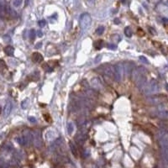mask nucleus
I'll return each mask as SVG.
<instances>
[{"mask_svg": "<svg viewBox=\"0 0 168 168\" xmlns=\"http://www.w3.org/2000/svg\"><path fill=\"white\" fill-rule=\"evenodd\" d=\"M144 90L145 94H153L158 92L159 90V84L155 80H151L149 83H146L142 88Z\"/></svg>", "mask_w": 168, "mask_h": 168, "instance_id": "1", "label": "nucleus"}, {"mask_svg": "<svg viewBox=\"0 0 168 168\" xmlns=\"http://www.w3.org/2000/svg\"><path fill=\"white\" fill-rule=\"evenodd\" d=\"M161 145L162 148L163 155L165 160H167V149H168V136L167 132H162L161 135Z\"/></svg>", "mask_w": 168, "mask_h": 168, "instance_id": "2", "label": "nucleus"}, {"mask_svg": "<svg viewBox=\"0 0 168 168\" xmlns=\"http://www.w3.org/2000/svg\"><path fill=\"white\" fill-rule=\"evenodd\" d=\"M92 19L88 14H83L80 17V25L83 30H87L91 25Z\"/></svg>", "mask_w": 168, "mask_h": 168, "instance_id": "3", "label": "nucleus"}, {"mask_svg": "<svg viewBox=\"0 0 168 168\" xmlns=\"http://www.w3.org/2000/svg\"><path fill=\"white\" fill-rule=\"evenodd\" d=\"M123 71H124V67L121 63H117L114 67V77L117 82L121 81Z\"/></svg>", "mask_w": 168, "mask_h": 168, "instance_id": "4", "label": "nucleus"}, {"mask_svg": "<svg viewBox=\"0 0 168 168\" xmlns=\"http://www.w3.org/2000/svg\"><path fill=\"white\" fill-rule=\"evenodd\" d=\"M33 142L35 147L40 148L42 145V140H41V135H40V132L39 130H35L33 133Z\"/></svg>", "mask_w": 168, "mask_h": 168, "instance_id": "5", "label": "nucleus"}, {"mask_svg": "<svg viewBox=\"0 0 168 168\" xmlns=\"http://www.w3.org/2000/svg\"><path fill=\"white\" fill-rule=\"evenodd\" d=\"M158 115L160 116V118H164V119L167 118V116H168L167 108V107H166L165 105H161V106H160V107H159V108H158Z\"/></svg>", "mask_w": 168, "mask_h": 168, "instance_id": "6", "label": "nucleus"}, {"mask_svg": "<svg viewBox=\"0 0 168 168\" xmlns=\"http://www.w3.org/2000/svg\"><path fill=\"white\" fill-rule=\"evenodd\" d=\"M12 108H13L12 103L11 102H7V103H6L4 106V108H3V114H4V117H8L10 113L12 111Z\"/></svg>", "mask_w": 168, "mask_h": 168, "instance_id": "7", "label": "nucleus"}, {"mask_svg": "<svg viewBox=\"0 0 168 168\" xmlns=\"http://www.w3.org/2000/svg\"><path fill=\"white\" fill-rule=\"evenodd\" d=\"M23 136L24 137V139L26 140V141H27L28 144H29V143L33 142V133L31 132V131H30L29 130H26L24 132V135Z\"/></svg>", "mask_w": 168, "mask_h": 168, "instance_id": "8", "label": "nucleus"}, {"mask_svg": "<svg viewBox=\"0 0 168 168\" xmlns=\"http://www.w3.org/2000/svg\"><path fill=\"white\" fill-rule=\"evenodd\" d=\"M32 60L34 62H35V63H40V62H41V61H43V56L40 53H39V52H34V53H33V55H32Z\"/></svg>", "mask_w": 168, "mask_h": 168, "instance_id": "9", "label": "nucleus"}, {"mask_svg": "<svg viewBox=\"0 0 168 168\" xmlns=\"http://www.w3.org/2000/svg\"><path fill=\"white\" fill-rule=\"evenodd\" d=\"M57 134L56 131L54 130H50L46 133V139L48 140H54L56 138Z\"/></svg>", "mask_w": 168, "mask_h": 168, "instance_id": "10", "label": "nucleus"}, {"mask_svg": "<svg viewBox=\"0 0 168 168\" xmlns=\"http://www.w3.org/2000/svg\"><path fill=\"white\" fill-rule=\"evenodd\" d=\"M104 73L108 77H114V67L108 65L105 69H104Z\"/></svg>", "mask_w": 168, "mask_h": 168, "instance_id": "11", "label": "nucleus"}, {"mask_svg": "<svg viewBox=\"0 0 168 168\" xmlns=\"http://www.w3.org/2000/svg\"><path fill=\"white\" fill-rule=\"evenodd\" d=\"M4 52L7 54V56H14V49L13 46H6L4 49Z\"/></svg>", "mask_w": 168, "mask_h": 168, "instance_id": "12", "label": "nucleus"}, {"mask_svg": "<svg viewBox=\"0 0 168 168\" xmlns=\"http://www.w3.org/2000/svg\"><path fill=\"white\" fill-rule=\"evenodd\" d=\"M91 84H92V87L95 89H98V88H100V87H101V83H100L99 80L98 78H94L92 80Z\"/></svg>", "mask_w": 168, "mask_h": 168, "instance_id": "13", "label": "nucleus"}, {"mask_svg": "<svg viewBox=\"0 0 168 168\" xmlns=\"http://www.w3.org/2000/svg\"><path fill=\"white\" fill-rule=\"evenodd\" d=\"M16 141L18 142V144H19L20 145H28L27 141H26V140L24 139V136H18L17 138H16Z\"/></svg>", "mask_w": 168, "mask_h": 168, "instance_id": "14", "label": "nucleus"}, {"mask_svg": "<svg viewBox=\"0 0 168 168\" xmlns=\"http://www.w3.org/2000/svg\"><path fill=\"white\" fill-rule=\"evenodd\" d=\"M70 147H71V152H72V154L74 155V156L75 157L78 156V152H77V147H76V145L73 144L72 142H70Z\"/></svg>", "mask_w": 168, "mask_h": 168, "instance_id": "15", "label": "nucleus"}, {"mask_svg": "<svg viewBox=\"0 0 168 168\" xmlns=\"http://www.w3.org/2000/svg\"><path fill=\"white\" fill-rule=\"evenodd\" d=\"M67 132H68L69 134H71L73 132V130H74V125H73V124L71 122H69L68 124H67Z\"/></svg>", "mask_w": 168, "mask_h": 168, "instance_id": "16", "label": "nucleus"}, {"mask_svg": "<svg viewBox=\"0 0 168 168\" xmlns=\"http://www.w3.org/2000/svg\"><path fill=\"white\" fill-rule=\"evenodd\" d=\"M13 6L14 8H19L23 4V0H13Z\"/></svg>", "mask_w": 168, "mask_h": 168, "instance_id": "17", "label": "nucleus"}, {"mask_svg": "<svg viewBox=\"0 0 168 168\" xmlns=\"http://www.w3.org/2000/svg\"><path fill=\"white\" fill-rule=\"evenodd\" d=\"M124 34H125L126 36H128V37H131L132 36V30L130 29V27H126L124 29Z\"/></svg>", "mask_w": 168, "mask_h": 168, "instance_id": "18", "label": "nucleus"}, {"mask_svg": "<svg viewBox=\"0 0 168 168\" xmlns=\"http://www.w3.org/2000/svg\"><path fill=\"white\" fill-rule=\"evenodd\" d=\"M103 46V40H98L94 43V47H95L97 50H100Z\"/></svg>", "mask_w": 168, "mask_h": 168, "instance_id": "19", "label": "nucleus"}, {"mask_svg": "<svg viewBox=\"0 0 168 168\" xmlns=\"http://www.w3.org/2000/svg\"><path fill=\"white\" fill-rule=\"evenodd\" d=\"M104 32V27L103 26H99L97 30H96V34H98V35H101V34H103Z\"/></svg>", "mask_w": 168, "mask_h": 168, "instance_id": "20", "label": "nucleus"}, {"mask_svg": "<svg viewBox=\"0 0 168 168\" xmlns=\"http://www.w3.org/2000/svg\"><path fill=\"white\" fill-rule=\"evenodd\" d=\"M34 38H35V31L34 30H31L30 32V40H34Z\"/></svg>", "mask_w": 168, "mask_h": 168, "instance_id": "21", "label": "nucleus"}, {"mask_svg": "<svg viewBox=\"0 0 168 168\" xmlns=\"http://www.w3.org/2000/svg\"><path fill=\"white\" fill-rule=\"evenodd\" d=\"M28 102H29L28 99H25V100H24V101L22 102L21 107H22V108H23V109H25V108H27V107H28Z\"/></svg>", "mask_w": 168, "mask_h": 168, "instance_id": "22", "label": "nucleus"}, {"mask_svg": "<svg viewBox=\"0 0 168 168\" xmlns=\"http://www.w3.org/2000/svg\"><path fill=\"white\" fill-rule=\"evenodd\" d=\"M46 20L42 19V20H40V21H39V25H40V27H44V26L46 25Z\"/></svg>", "mask_w": 168, "mask_h": 168, "instance_id": "23", "label": "nucleus"}, {"mask_svg": "<svg viewBox=\"0 0 168 168\" xmlns=\"http://www.w3.org/2000/svg\"><path fill=\"white\" fill-rule=\"evenodd\" d=\"M140 60L141 61H143L144 63H145V64H149V61L147 60V59L145 58V57H144V56H140Z\"/></svg>", "mask_w": 168, "mask_h": 168, "instance_id": "24", "label": "nucleus"}, {"mask_svg": "<svg viewBox=\"0 0 168 168\" xmlns=\"http://www.w3.org/2000/svg\"><path fill=\"white\" fill-rule=\"evenodd\" d=\"M101 60H102V56H100V55H99V56H98L97 58L95 59V63L99 62V61H101Z\"/></svg>", "mask_w": 168, "mask_h": 168, "instance_id": "25", "label": "nucleus"}, {"mask_svg": "<svg viewBox=\"0 0 168 168\" xmlns=\"http://www.w3.org/2000/svg\"><path fill=\"white\" fill-rule=\"evenodd\" d=\"M108 47H109V48H111L112 50H115L116 46H114V44H108Z\"/></svg>", "mask_w": 168, "mask_h": 168, "instance_id": "26", "label": "nucleus"}, {"mask_svg": "<svg viewBox=\"0 0 168 168\" xmlns=\"http://www.w3.org/2000/svg\"><path fill=\"white\" fill-rule=\"evenodd\" d=\"M29 120H30V121H31L32 123H34V122H36V119H35V118H34V117H29Z\"/></svg>", "mask_w": 168, "mask_h": 168, "instance_id": "27", "label": "nucleus"}, {"mask_svg": "<svg viewBox=\"0 0 168 168\" xmlns=\"http://www.w3.org/2000/svg\"><path fill=\"white\" fill-rule=\"evenodd\" d=\"M37 35L39 36V37H42V36H43L42 31H40V30H38V31H37Z\"/></svg>", "mask_w": 168, "mask_h": 168, "instance_id": "28", "label": "nucleus"}, {"mask_svg": "<svg viewBox=\"0 0 168 168\" xmlns=\"http://www.w3.org/2000/svg\"><path fill=\"white\" fill-rule=\"evenodd\" d=\"M114 24H119V19H118V18H116V19H114Z\"/></svg>", "mask_w": 168, "mask_h": 168, "instance_id": "29", "label": "nucleus"}, {"mask_svg": "<svg viewBox=\"0 0 168 168\" xmlns=\"http://www.w3.org/2000/svg\"><path fill=\"white\" fill-rule=\"evenodd\" d=\"M42 46V44L41 43H39V44L37 45V46H36V48H38V47H40V46Z\"/></svg>", "mask_w": 168, "mask_h": 168, "instance_id": "30", "label": "nucleus"}, {"mask_svg": "<svg viewBox=\"0 0 168 168\" xmlns=\"http://www.w3.org/2000/svg\"><path fill=\"white\" fill-rule=\"evenodd\" d=\"M120 1H121L122 3H125V2H126V0H120Z\"/></svg>", "mask_w": 168, "mask_h": 168, "instance_id": "31", "label": "nucleus"}, {"mask_svg": "<svg viewBox=\"0 0 168 168\" xmlns=\"http://www.w3.org/2000/svg\"><path fill=\"white\" fill-rule=\"evenodd\" d=\"M0 114H1V108H0Z\"/></svg>", "mask_w": 168, "mask_h": 168, "instance_id": "32", "label": "nucleus"}]
</instances>
